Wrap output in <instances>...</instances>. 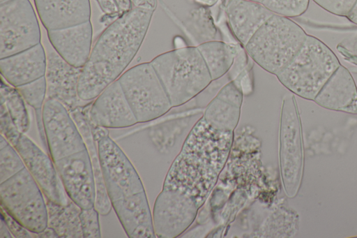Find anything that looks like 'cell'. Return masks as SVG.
Listing matches in <instances>:
<instances>
[{"label": "cell", "instance_id": "obj_1", "mask_svg": "<svg viewBox=\"0 0 357 238\" xmlns=\"http://www.w3.org/2000/svg\"><path fill=\"white\" fill-rule=\"evenodd\" d=\"M153 12L132 7L102 32L79 76L77 91L81 100L93 101L119 78L139 51Z\"/></svg>", "mask_w": 357, "mask_h": 238}, {"label": "cell", "instance_id": "obj_2", "mask_svg": "<svg viewBox=\"0 0 357 238\" xmlns=\"http://www.w3.org/2000/svg\"><path fill=\"white\" fill-rule=\"evenodd\" d=\"M233 139L234 131L216 129L202 117L172 164L162 188L188 194L202 207L226 163Z\"/></svg>", "mask_w": 357, "mask_h": 238}, {"label": "cell", "instance_id": "obj_3", "mask_svg": "<svg viewBox=\"0 0 357 238\" xmlns=\"http://www.w3.org/2000/svg\"><path fill=\"white\" fill-rule=\"evenodd\" d=\"M150 62L172 107L188 102L213 81L197 47L174 49L159 54Z\"/></svg>", "mask_w": 357, "mask_h": 238}, {"label": "cell", "instance_id": "obj_4", "mask_svg": "<svg viewBox=\"0 0 357 238\" xmlns=\"http://www.w3.org/2000/svg\"><path fill=\"white\" fill-rule=\"evenodd\" d=\"M307 35L290 18L273 14L255 34L245 49L257 65L276 75L293 60Z\"/></svg>", "mask_w": 357, "mask_h": 238}, {"label": "cell", "instance_id": "obj_5", "mask_svg": "<svg viewBox=\"0 0 357 238\" xmlns=\"http://www.w3.org/2000/svg\"><path fill=\"white\" fill-rule=\"evenodd\" d=\"M340 65L329 47L320 39L307 34L293 60L275 76L295 95L314 101Z\"/></svg>", "mask_w": 357, "mask_h": 238}, {"label": "cell", "instance_id": "obj_6", "mask_svg": "<svg viewBox=\"0 0 357 238\" xmlns=\"http://www.w3.org/2000/svg\"><path fill=\"white\" fill-rule=\"evenodd\" d=\"M1 207L31 234L48 226L45 196L26 168L0 184Z\"/></svg>", "mask_w": 357, "mask_h": 238}, {"label": "cell", "instance_id": "obj_7", "mask_svg": "<svg viewBox=\"0 0 357 238\" xmlns=\"http://www.w3.org/2000/svg\"><path fill=\"white\" fill-rule=\"evenodd\" d=\"M118 80L138 123L158 119L172 108L167 93L151 62L130 68Z\"/></svg>", "mask_w": 357, "mask_h": 238}, {"label": "cell", "instance_id": "obj_8", "mask_svg": "<svg viewBox=\"0 0 357 238\" xmlns=\"http://www.w3.org/2000/svg\"><path fill=\"white\" fill-rule=\"evenodd\" d=\"M279 163L283 188L289 198L300 188L304 163L301 122L294 96L282 101L279 131Z\"/></svg>", "mask_w": 357, "mask_h": 238}, {"label": "cell", "instance_id": "obj_9", "mask_svg": "<svg viewBox=\"0 0 357 238\" xmlns=\"http://www.w3.org/2000/svg\"><path fill=\"white\" fill-rule=\"evenodd\" d=\"M41 32L29 0L0 4V59L40 43Z\"/></svg>", "mask_w": 357, "mask_h": 238}, {"label": "cell", "instance_id": "obj_10", "mask_svg": "<svg viewBox=\"0 0 357 238\" xmlns=\"http://www.w3.org/2000/svg\"><path fill=\"white\" fill-rule=\"evenodd\" d=\"M97 144L102 178L111 202L145 191L135 167L109 135L100 138Z\"/></svg>", "mask_w": 357, "mask_h": 238}, {"label": "cell", "instance_id": "obj_11", "mask_svg": "<svg viewBox=\"0 0 357 238\" xmlns=\"http://www.w3.org/2000/svg\"><path fill=\"white\" fill-rule=\"evenodd\" d=\"M42 121L46 147L54 161L86 149L70 112L59 101L46 98Z\"/></svg>", "mask_w": 357, "mask_h": 238}, {"label": "cell", "instance_id": "obj_12", "mask_svg": "<svg viewBox=\"0 0 357 238\" xmlns=\"http://www.w3.org/2000/svg\"><path fill=\"white\" fill-rule=\"evenodd\" d=\"M197 202L178 190L162 188L153 209L155 234L160 238H174L182 235L195 220Z\"/></svg>", "mask_w": 357, "mask_h": 238}, {"label": "cell", "instance_id": "obj_13", "mask_svg": "<svg viewBox=\"0 0 357 238\" xmlns=\"http://www.w3.org/2000/svg\"><path fill=\"white\" fill-rule=\"evenodd\" d=\"M69 198L81 209L95 207V175L86 149L54 161Z\"/></svg>", "mask_w": 357, "mask_h": 238}, {"label": "cell", "instance_id": "obj_14", "mask_svg": "<svg viewBox=\"0 0 357 238\" xmlns=\"http://www.w3.org/2000/svg\"><path fill=\"white\" fill-rule=\"evenodd\" d=\"M14 147L21 156L26 168L39 185L45 198L60 204H67L70 199L63 186L51 156L25 133H22Z\"/></svg>", "mask_w": 357, "mask_h": 238}, {"label": "cell", "instance_id": "obj_15", "mask_svg": "<svg viewBox=\"0 0 357 238\" xmlns=\"http://www.w3.org/2000/svg\"><path fill=\"white\" fill-rule=\"evenodd\" d=\"M91 121L106 128H121L137 124L119 80L106 87L91 103Z\"/></svg>", "mask_w": 357, "mask_h": 238}, {"label": "cell", "instance_id": "obj_16", "mask_svg": "<svg viewBox=\"0 0 357 238\" xmlns=\"http://www.w3.org/2000/svg\"><path fill=\"white\" fill-rule=\"evenodd\" d=\"M82 68L66 62L56 51L47 57V98L61 103L69 112L84 105L78 95V82Z\"/></svg>", "mask_w": 357, "mask_h": 238}, {"label": "cell", "instance_id": "obj_17", "mask_svg": "<svg viewBox=\"0 0 357 238\" xmlns=\"http://www.w3.org/2000/svg\"><path fill=\"white\" fill-rule=\"evenodd\" d=\"M47 32L50 43L61 57L74 67L84 66L91 52V21Z\"/></svg>", "mask_w": 357, "mask_h": 238}, {"label": "cell", "instance_id": "obj_18", "mask_svg": "<svg viewBox=\"0 0 357 238\" xmlns=\"http://www.w3.org/2000/svg\"><path fill=\"white\" fill-rule=\"evenodd\" d=\"M112 205L128 237H156L145 191L112 202Z\"/></svg>", "mask_w": 357, "mask_h": 238}, {"label": "cell", "instance_id": "obj_19", "mask_svg": "<svg viewBox=\"0 0 357 238\" xmlns=\"http://www.w3.org/2000/svg\"><path fill=\"white\" fill-rule=\"evenodd\" d=\"M0 70L2 77L15 87L45 76L47 57L42 44L0 59Z\"/></svg>", "mask_w": 357, "mask_h": 238}, {"label": "cell", "instance_id": "obj_20", "mask_svg": "<svg viewBox=\"0 0 357 238\" xmlns=\"http://www.w3.org/2000/svg\"><path fill=\"white\" fill-rule=\"evenodd\" d=\"M34 3L40 20L47 31L90 21V0H34Z\"/></svg>", "mask_w": 357, "mask_h": 238}, {"label": "cell", "instance_id": "obj_21", "mask_svg": "<svg viewBox=\"0 0 357 238\" xmlns=\"http://www.w3.org/2000/svg\"><path fill=\"white\" fill-rule=\"evenodd\" d=\"M225 8L230 28L244 47L274 14L261 3L250 0H225Z\"/></svg>", "mask_w": 357, "mask_h": 238}, {"label": "cell", "instance_id": "obj_22", "mask_svg": "<svg viewBox=\"0 0 357 238\" xmlns=\"http://www.w3.org/2000/svg\"><path fill=\"white\" fill-rule=\"evenodd\" d=\"M314 101L326 109L357 114V87L349 70L340 65Z\"/></svg>", "mask_w": 357, "mask_h": 238}, {"label": "cell", "instance_id": "obj_23", "mask_svg": "<svg viewBox=\"0 0 357 238\" xmlns=\"http://www.w3.org/2000/svg\"><path fill=\"white\" fill-rule=\"evenodd\" d=\"M92 101L79 105L70 112L86 144L90 156L96 185L95 207L100 215H108L112 209V202L108 197L102 178L97 142L94 140L91 128L89 110Z\"/></svg>", "mask_w": 357, "mask_h": 238}, {"label": "cell", "instance_id": "obj_24", "mask_svg": "<svg viewBox=\"0 0 357 238\" xmlns=\"http://www.w3.org/2000/svg\"><path fill=\"white\" fill-rule=\"evenodd\" d=\"M213 80L225 75L232 67L240 52L234 44L220 40H211L197 46Z\"/></svg>", "mask_w": 357, "mask_h": 238}, {"label": "cell", "instance_id": "obj_25", "mask_svg": "<svg viewBox=\"0 0 357 238\" xmlns=\"http://www.w3.org/2000/svg\"><path fill=\"white\" fill-rule=\"evenodd\" d=\"M48 212V227L59 237H84L80 223L81 208L71 200L67 204H60L46 199Z\"/></svg>", "mask_w": 357, "mask_h": 238}, {"label": "cell", "instance_id": "obj_26", "mask_svg": "<svg viewBox=\"0 0 357 238\" xmlns=\"http://www.w3.org/2000/svg\"><path fill=\"white\" fill-rule=\"evenodd\" d=\"M241 108L215 96L206 106L202 117L216 129L234 131L239 121Z\"/></svg>", "mask_w": 357, "mask_h": 238}, {"label": "cell", "instance_id": "obj_27", "mask_svg": "<svg viewBox=\"0 0 357 238\" xmlns=\"http://www.w3.org/2000/svg\"><path fill=\"white\" fill-rule=\"evenodd\" d=\"M1 103L3 104L8 110L13 121L18 130L26 133L30 127V119L26 102L15 87L1 81Z\"/></svg>", "mask_w": 357, "mask_h": 238}, {"label": "cell", "instance_id": "obj_28", "mask_svg": "<svg viewBox=\"0 0 357 238\" xmlns=\"http://www.w3.org/2000/svg\"><path fill=\"white\" fill-rule=\"evenodd\" d=\"M16 88L26 103L34 109L40 137L46 144L42 121L43 107L47 98V81L45 76Z\"/></svg>", "mask_w": 357, "mask_h": 238}, {"label": "cell", "instance_id": "obj_29", "mask_svg": "<svg viewBox=\"0 0 357 238\" xmlns=\"http://www.w3.org/2000/svg\"><path fill=\"white\" fill-rule=\"evenodd\" d=\"M25 168L21 156L10 142L0 149V184Z\"/></svg>", "mask_w": 357, "mask_h": 238}, {"label": "cell", "instance_id": "obj_30", "mask_svg": "<svg viewBox=\"0 0 357 238\" xmlns=\"http://www.w3.org/2000/svg\"><path fill=\"white\" fill-rule=\"evenodd\" d=\"M261 3L273 13L290 18L305 13L310 0H264Z\"/></svg>", "mask_w": 357, "mask_h": 238}, {"label": "cell", "instance_id": "obj_31", "mask_svg": "<svg viewBox=\"0 0 357 238\" xmlns=\"http://www.w3.org/2000/svg\"><path fill=\"white\" fill-rule=\"evenodd\" d=\"M100 215V213L95 207L81 209L79 218L84 237H101Z\"/></svg>", "mask_w": 357, "mask_h": 238}, {"label": "cell", "instance_id": "obj_32", "mask_svg": "<svg viewBox=\"0 0 357 238\" xmlns=\"http://www.w3.org/2000/svg\"><path fill=\"white\" fill-rule=\"evenodd\" d=\"M0 130L1 135L4 136L13 146L16 144L22 133L16 127L8 110L2 103H1L0 112Z\"/></svg>", "mask_w": 357, "mask_h": 238}, {"label": "cell", "instance_id": "obj_33", "mask_svg": "<svg viewBox=\"0 0 357 238\" xmlns=\"http://www.w3.org/2000/svg\"><path fill=\"white\" fill-rule=\"evenodd\" d=\"M325 10L342 17H346L356 0H312Z\"/></svg>", "mask_w": 357, "mask_h": 238}, {"label": "cell", "instance_id": "obj_34", "mask_svg": "<svg viewBox=\"0 0 357 238\" xmlns=\"http://www.w3.org/2000/svg\"><path fill=\"white\" fill-rule=\"evenodd\" d=\"M216 97L234 105L241 107L243 100V89L236 82L231 81L225 84L217 94Z\"/></svg>", "mask_w": 357, "mask_h": 238}, {"label": "cell", "instance_id": "obj_35", "mask_svg": "<svg viewBox=\"0 0 357 238\" xmlns=\"http://www.w3.org/2000/svg\"><path fill=\"white\" fill-rule=\"evenodd\" d=\"M1 218L3 219L13 237L20 238L33 237L30 231L8 214L2 207H1Z\"/></svg>", "mask_w": 357, "mask_h": 238}, {"label": "cell", "instance_id": "obj_36", "mask_svg": "<svg viewBox=\"0 0 357 238\" xmlns=\"http://www.w3.org/2000/svg\"><path fill=\"white\" fill-rule=\"evenodd\" d=\"M132 7L155 10L157 7V0H131Z\"/></svg>", "mask_w": 357, "mask_h": 238}, {"label": "cell", "instance_id": "obj_37", "mask_svg": "<svg viewBox=\"0 0 357 238\" xmlns=\"http://www.w3.org/2000/svg\"><path fill=\"white\" fill-rule=\"evenodd\" d=\"M114 1L119 9L120 15L132 8L131 0H114Z\"/></svg>", "mask_w": 357, "mask_h": 238}, {"label": "cell", "instance_id": "obj_38", "mask_svg": "<svg viewBox=\"0 0 357 238\" xmlns=\"http://www.w3.org/2000/svg\"><path fill=\"white\" fill-rule=\"evenodd\" d=\"M35 237H59L55 231L48 227L43 232L37 234H32Z\"/></svg>", "mask_w": 357, "mask_h": 238}, {"label": "cell", "instance_id": "obj_39", "mask_svg": "<svg viewBox=\"0 0 357 238\" xmlns=\"http://www.w3.org/2000/svg\"><path fill=\"white\" fill-rule=\"evenodd\" d=\"M13 237L11 234L9 228H8L7 225L6 224L5 221L3 218H1V224H0V237H8L10 238Z\"/></svg>", "mask_w": 357, "mask_h": 238}, {"label": "cell", "instance_id": "obj_40", "mask_svg": "<svg viewBox=\"0 0 357 238\" xmlns=\"http://www.w3.org/2000/svg\"><path fill=\"white\" fill-rule=\"evenodd\" d=\"M346 17L354 24H357V0Z\"/></svg>", "mask_w": 357, "mask_h": 238}, {"label": "cell", "instance_id": "obj_41", "mask_svg": "<svg viewBox=\"0 0 357 238\" xmlns=\"http://www.w3.org/2000/svg\"><path fill=\"white\" fill-rule=\"evenodd\" d=\"M198 3H200L204 5H206L208 6H211L215 5L218 0H194Z\"/></svg>", "mask_w": 357, "mask_h": 238}, {"label": "cell", "instance_id": "obj_42", "mask_svg": "<svg viewBox=\"0 0 357 238\" xmlns=\"http://www.w3.org/2000/svg\"><path fill=\"white\" fill-rule=\"evenodd\" d=\"M8 1H10V0H0V4L3 3H5V2H7Z\"/></svg>", "mask_w": 357, "mask_h": 238}, {"label": "cell", "instance_id": "obj_43", "mask_svg": "<svg viewBox=\"0 0 357 238\" xmlns=\"http://www.w3.org/2000/svg\"><path fill=\"white\" fill-rule=\"evenodd\" d=\"M250 1L258 2V3H261L264 0H250Z\"/></svg>", "mask_w": 357, "mask_h": 238}]
</instances>
